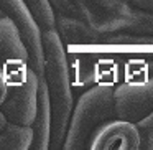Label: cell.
<instances>
[{
  "label": "cell",
  "mask_w": 153,
  "mask_h": 150,
  "mask_svg": "<svg viewBox=\"0 0 153 150\" xmlns=\"http://www.w3.org/2000/svg\"><path fill=\"white\" fill-rule=\"evenodd\" d=\"M115 116L137 122L153 112V78L120 83L114 91Z\"/></svg>",
  "instance_id": "5b68a950"
},
{
  "label": "cell",
  "mask_w": 153,
  "mask_h": 150,
  "mask_svg": "<svg viewBox=\"0 0 153 150\" xmlns=\"http://www.w3.org/2000/svg\"><path fill=\"white\" fill-rule=\"evenodd\" d=\"M38 91H40V74L30 68L25 81L8 86L5 101L0 109L10 122L33 125L38 110Z\"/></svg>",
  "instance_id": "277c9868"
},
{
  "label": "cell",
  "mask_w": 153,
  "mask_h": 150,
  "mask_svg": "<svg viewBox=\"0 0 153 150\" xmlns=\"http://www.w3.org/2000/svg\"><path fill=\"white\" fill-rule=\"evenodd\" d=\"M7 91H8L7 78H5L4 71H2V68H0V106H2V102L5 101V96H7Z\"/></svg>",
  "instance_id": "30bf717a"
},
{
  "label": "cell",
  "mask_w": 153,
  "mask_h": 150,
  "mask_svg": "<svg viewBox=\"0 0 153 150\" xmlns=\"http://www.w3.org/2000/svg\"><path fill=\"white\" fill-rule=\"evenodd\" d=\"M2 15H4V12H2V8H0V17H2Z\"/></svg>",
  "instance_id": "4fadbf2b"
},
{
  "label": "cell",
  "mask_w": 153,
  "mask_h": 150,
  "mask_svg": "<svg viewBox=\"0 0 153 150\" xmlns=\"http://www.w3.org/2000/svg\"><path fill=\"white\" fill-rule=\"evenodd\" d=\"M0 68L8 86L25 81L31 68L30 53L22 31L8 15L0 17Z\"/></svg>",
  "instance_id": "3957f363"
},
{
  "label": "cell",
  "mask_w": 153,
  "mask_h": 150,
  "mask_svg": "<svg viewBox=\"0 0 153 150\" xmlns=\"http://www.w3.org/2000/svg\"><path fill=\"white\" fill-rule=\"evenodd\" d=\"M43 50H45V73L43 78L48 84L51 99V145L50 149L63 147L66 139L69 117L73 112V93H71L69 68L66 61L63 41L54 30H46L43 35Z\"/></svg>",
  "instance_id": "6da1fadb"
},
{
  "label": "cell",
  "mask_w": 153,
  "mask_h": 150,
  "mask_svg": "<svg viewBox=\"0 0 153 150\" xmlns=\"http://www.w3.org/2000/svg\"><path fill=\"white\" fill-rule=\"evenodd\" d=\"M86 149L91 150H138L140 134L132 120L109 119L102 122L87 140Z\"/></svg>",
  "instance_id": "8992f818"
},
{
  "label": "cell",
  "mask_w": 153,
  "mask_h": 150,
  "mask_svg": "<svg viewBox=\"0 0 153 150\" xmlns=\"http://www.w3.org/2000/svg\"><path fill=\"white\" fill-rule=\"evenodd\" d=\"M33 127L17 122H8V125L0 132V150H27L33 147Z\"/></svg>",
  "instance_id": "ba28073f"
},
{
  "label": "cell",
  "mask_w": 153,
  "mask_h": 150,
  "mask_svg": "<svg viewBox=\"0 0 153 150\" xmlns=\"http://www.w3.org/2000/svg\"><path fill=\"white\" fill-rule=\"evenodd\" d=\"M130 4H133L140 10L153 12V0H130Z\"/></svg>",
  "instance_id": "8fae6325"
},
{
  "label": "cell",
  "mask_w": 153,
  "mask_h": 150,
  "mask_svg": "<svg viewBox=\"0 0 153 150\" xmlns=\"http://www.w3.org/2000/svg\"><path fill=\"white\" fill-rule=\"evenodd\" d=\"M8 122H10V120L7 119V116H5V114L2 112V109H0V132L8 125Z\"/></svg>",
  "instance_id": "7c38bea8"
},
{
  "label": "cell",
  "mask_w": 153,
  "mask_h": 150,
  "mask_svg": "<svg viewBox=\"0 0 153 150\" xmlns=\"http://www.w3.org/2000/svg\"><path fill=\"white\" fill-rule=\"evenodd\" d=\"M51 125H53V114H51V99L48 84L43 76H40V91H38V110L33 122V147L41 150L50 149L51 145Z\"/></svg>",
  "instance_id": "52a82bcc"
},
{
  "label": "cell",
  "mask_w": 153,
  "mask_h": 150,
  "mask_svg": "<svg viewBox=\"0 0 153 150\" xmlns=\"http://www.w3.org/2000/svg\"><path fill=\"white\" fill-rule=\"evenodd\" d=\"M114 91L115 87L112 84H96L77 99V104L71 112L66 139L63 143L66 150L87 147V140L94 130L115 116Z\"/></svg>",
  "instance_id": "7a4b0ae2"
},
{
  "label": "cell",
  "mask_w": 153,
  "mask_h": 150,
  "mask_svg": "<svg viewBox=\"0 0 153 150\" xmlns=\"http://www.w3.org/2000/svg\"><path fill=\"white\" fill-rule=\"evenodd\" d=\"M135 124L140 134V149L153 150V112L143 116Z\"/></svg>",
  "instance_id": "9c48e42d"
}]
</instances>
